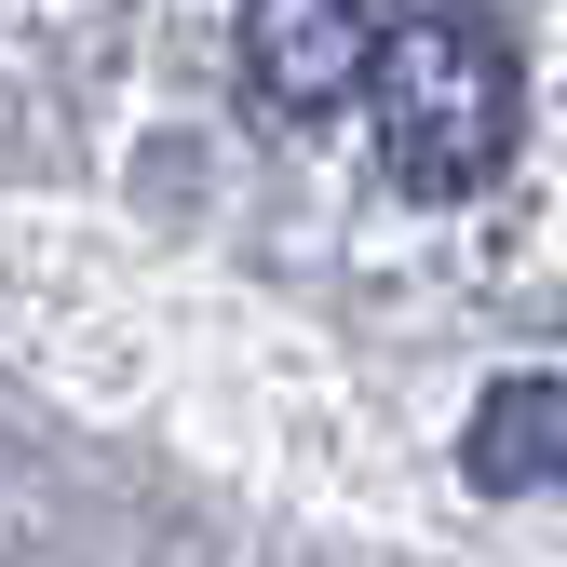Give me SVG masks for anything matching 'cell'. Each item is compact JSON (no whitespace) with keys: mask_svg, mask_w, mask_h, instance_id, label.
Here are the masks:
<instances>
[{"mask_svg":"<svg viewBox=\"0 0 567 567\" xmlns=\"http://www.w3.org/2000/svg\"><path fill=\"white\" fill-rule=\"evenodd\" d=\"M365 95H379V163L419 203H473L514 163V135H527V68H514V28L486 14V0L405 14Z\"/></svg>","mask_w":567,"mask_h":567,"instance_id":"obj_1","label":"cell"},{"mask_svg":"<svg viewBox=\"0 0 567 567\" xmlns=\"http://www.w3.org/2000/svg\"><path fill=\"white\" fill-rule=\"evenodd\" d=\"M392 28H405V0H244V82L284 122H324L379 82Z\"/></svg>","mask_w":567,"mask_h":567,"instance_id":"obj_2","label":"cell"},{"mask_svg":"<svg viewBox=\"0 0 567 567\" xmlns=\"http://www.w3.org/2000/svg\"><path fill=\"white\" fill-rule=\"evenodd\" d=\"M473 486L486 501H527V486H567V379H501L473 405V433H460Z\"/></svg>","mask_w":567,"mask_h":567,"instance_id":"obj_3","label":"cell"}]
</instances>
